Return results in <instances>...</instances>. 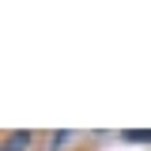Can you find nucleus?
Returning a JSON list of instances; mask_svg holds the SVG:
<instances>
[{
	"instance_id": "1",
	"label": "nucleus",
	"mask_w": 151,
	"mask_h": 151,
	"mask_svg": "<svg viewBox=\"0 0 151 151\" xmlns=\"http://www.w3.org/2000/svg\"><path fill=\"white\" fill-rule=\"evenodd\" d=\"M30 140H34V136H30L27 129L8 132V136H4V147H0V151H27V147H30Z\"/></svg>"
},
{
	"instance_id": "2",
	"label": "nucleus",
	"mask_w": 151,
	"mask_h": 151,
	"mask_svg": "<svg viewBox=\"0 0 151 151\" xmlns=\"http://www.w3.org/2000/svg\"><path fill=\"white\" fill-rule=\"evenodd\" d=\"M121 140H129V144H151V129H125Z\"/></svg>"
}]
</instances>
